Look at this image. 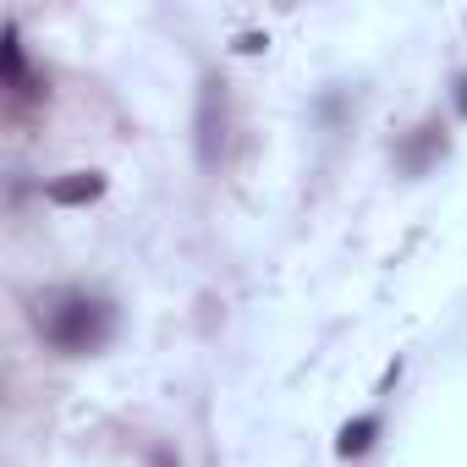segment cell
I'll use <instances>...</instances> for the list:
<instances>
[{"label":"cell","instance_id":"1","mask_svg":"<svg viewBox=\"0 0 467 467\" xmlns=\"http://www.w3.org/2000/svg\"><path fill=\"white\" fill-rule=\"evenodd\" d=\"M116 330V308L105 297H61L45 319V336L61 352H99Z\"/></svg>","mask_w":467,"mask_h":467},{"label":"cell","instance_id":"2","mask_svg":"<svg viewBox=\"0 0 467 467\" xmlns=\"http://www.w3.org/2000/svg\"><path fill=\"white\" fill-rule=\"evenodd\" d=\"M220 149H225V94H220V78H203V88H198V160L220 165Z\"/></svg>","mask_w":467,"mask_h":467},{"label":"cell","instance_id":"3","mask_svg":"<svg viewBox=\"0 0 467 467\" xmlns=\"http://www.w3.org/2000/svg\"><path fill=\"white\" fill-rule=\"evenodd\" d=\"M99 192H105V176H99V171H72V176H56V182L45 187V198L61 203V209H72V203H94Z\"/></svg>","mask_w":467,"mask_h":467},{"label":"cell","instance_id":"4","mask_svg":"<svg viewBox=\"0 0 467 467\" xmlns=\"http://www.w3.org/2000/svg\"><path fill=\"white\" fill-rule=\"evenodd\" d=\"M0 72H6V83H12L17 94H34V88H28V61H23V39H17L12 23H6V34H0Z\"/></svg>","mask_w":467,"mask_h":467},{"label":"cell","instance_id":"5","mask_svg":"<svg viewBox=\"0 0 467 467\" xmlns=\"http://www.w3.org/2000/svg\"><path fill=\"white\" fill-rule=\"evenodd\" d=\"M440 149H445L440 127H418V132H412V138L401 143V165H407V171H423V165H429V160H434Z\"/></svg>","mask_w":467,"mask_h":467},{"label":"cell","instance_id":"6","mask_svg":"<svg viewBox=\"0 0 467 467\" xmlns=\"http://www.w3.org/2000/svg\"><path fill=\"white\" fill-rule=\"evenodd\" d=\"M374 434H379V418H358V423H347V429H341L336 451H341V456H363V451L374 445Z\"/></svg>","mask_w":467,"mask_h":467},{"label":"cell","instance_id":"7","mask_svg":"<svg viewBox=\"0 0 467 467\" xmlns=\"http://www.w3.org/2000/svg\"><path fill=\"white\" fill-rule=\"evenodd\" d=\"M456 110H462V116H467V78H462V83H456Z\"/></svg>","mask_w":467,"mask_h":467},{"label":"cell","instance_id":"8","mask_svg":"<svg viewBox=\"0 0 467 467\" xmlns=\"http://www.w3.org/2000/svg\"><path fill=\"white\" fill-rule=\"evenodd\" d=\"M154 467H176V462H171V456H165V451H160V456H154Z\"/></svg>","mask_w":467,"mask_h":467}]
</instances>
